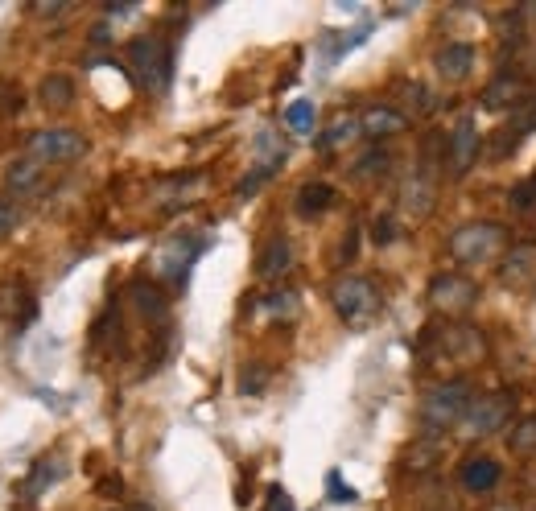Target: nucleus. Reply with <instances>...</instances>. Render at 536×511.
Instances as JSON below:
<instances>
[{"label": "nucleus", "mask_w": 536, "mask_h": 511, "mask_svg": "<svg viewBox=\"0 0 536 511\" xmlns=\"http://www.w3.org/2000/svg\"><path fill=\"white\" fill-rule=\"evenodd\" d=\"M475 58L479 54H475L471 42H450L433 54V71H438V79H446V83H466L475 71Z\"/></svg>", "instance_id": "f8f14e48"}, {"label": "nucleus", "mask_w": 536, "mask_h": 511, "mask_svg": "<svg viewBox=\"0 0 536 511\" xmlns=\"http://www.w3.org/2000/svg\"><path fill=\"white\" fill-rule=\"evenodd\" d=\"M198 252H203V240H190V235H174V240H165L161 252H157V277L165 281H186L190 264L198 260Z\"/></svg>", "instance_id": "1a4fd4ad"}, {"label": "nucleus", "mask_w": 536, "mask_h": 511, "mask_svg": "<svg viewBox=\"0 0 536 511\" xmlns=\"http://www.w3.org/2000/svg\"><path fill=\"white\" fill-rule=\"evenodd\" d=\"M264 310L273 314V318H293V314H297V293H289V289L273 293V297L264 301Z\"/></svg>", "instance_id": "cd10ccee"}, {"label": "nucleus", "mask_w": 536, "mask_h": 511, "mask_svg": "<svg viewBox=\"0 0 536 511\" xmlns=\"http://www.w3.org/2000/svg\"><path fill=\"white\" fill-rule=\"evenodd\" d=\"M429 301H433V310H442L450 318L471 314L479 301V285L471 277H462V272H442V277L429 281Z\"/></svg>", "instance_id": "423d86ee"}, {"label": "nucleus", "mask_w": 536, "mask_h": 511, "mask_svg": "<svg viewBox=\"0 0 536 511\" xmlns=\"http://www.w3.org/2000/svg\"><path fill=\"white\" fill-rule=\"evenodd\" d=\"M479 149H483V136H479L475 120H471V116H462V120L454 124V132H450V157H446V161H450V174H454V178L471 174V165H475Z\"/></svg>", "instance_id": "9d476101"}, {"label": "nucleus", "mask_w": 536, "mask_h": 511, "mask_svg": "<svg viewBox=\"0 0 536 511\" xmlns=\"http://www.w3.org/2000/svg\"><path fill=\"white\" fill-rule=\"evenodd\" d=\"M314 120H318V112H314L310 99H297V104L285 108V124H289L293 132H314Z\"/></svg>", "instance_id": "a878e982"}, {"label": "nucleus", "mask_w": 536, "mask_h": 511, "mask_svg": "<svg viewBox=\"0 0 536 511\" xmlns=\"http://www.w3.org/2000/svg\"><path fill=\"white\" fill-rule=\"evenodd\" d=\"M528 99H532V91H528V83H524L516 71H499V75L483 87V108H487V112H508V108L528 104Z\"/></svg>", "instance_id": "9b49d317"}, {"label": "nucleus", "mask_w": 536, "mask_h": 511, "mask_svg": "<svg viewBox=\"0 0 536 511\" xmlns=\"http://www.w3.org/2000/svg\"><path fill=\"white\" fill-rule=\"evenodd\" d=\"M326 487H330V499H334V503H355V487L343 483V474H339V470H330V474H326Z\"/></svg>", "instance_id": "7c9ffc66"}, {"label": "nucleus", "mask_w": 536, "mask_h": 511, "mask_svg": "<svg viewBox=\"0 0 536 511\" xmlns=\"http://www.w3.org/2000/svg\"><path fill=\"white\" fill-rule=\"evenodd\" d=\"M264 380H268V376L256 367V371H248V376L240 380V392H244V396H252V392H260V388H264Z\"/></svg>", "instance_id": "f704fd0d"}, {"label": "nucleus", "mask_w": 536, "mask_h": 511, "mask_svg": "<svg viewBox=\"0 0 536 511\" xmlns=\"http://www.w3.org/2000/svg\"><path fill=\"white\" fill-rule=\"evenodd\" d=\"M458 479H462V487L471 491V495H491L499 487V479H504V466H499L491 454H471V458L462 462Z\"/></svg>", "instance_id": "ddd939ff"}, {"label": "nucleus", "mask_w": 536, "mask_h": 511, "mask_svg": "<svg viewBox=\"0 0 536 511\" xmlns=\"http://www.w3.org/2000/svg\"><path fill=\"white\" fill-rule=\"evenodd\" d=\"M128 66H132V79H137L145 91L161 95L165 87H170V71H174V54L170 46H165L161 38H137L128 46Z\"/></svg>", "instance_id": "7ed1b4c3"}, {"label": "nucleus", "mask_w": 536, "mask_h": 511, "mask_svg": "<svg viewBox=\"0 0 536 511\" xmlns=\"http://www.w3.org/2000/svg\"><path fill=\"white\" fill-rule=\"evenodd\" d=\"M359 128L367 141H388V136H400L409 128V116L400 108H388V104H372L359 112Z\"/></svg>", "instance_id": "4468645a"}, {"label": "nucleus", "mask_w": 536, "mask_h": 511, "mask_svg": "<svg viewBox=\"0 0 536 511\" xmlns=\"http://www.w3.org/2000/svg\"><path fill=\"white\" fill-rule=\"evenodd\" d=\"M38 95H42V104H46V108H71L75 83L66 79V75H46L42 87H38Z\"/></svg>", "instance_id": "b1692460"}, {"label": "nucleus", "mask_w": 536, "mask_h": 511, "mask_svg": "<svg viewBox=\"0 0 536 511\" xmlns=\"http://www.w3.org/2000/svg\"><path fill=\"white\" fill-rule=\"evenodd\" d=\"M203 186V178L198 174H178V178H165L161 186H157V198H161V207L165 211H174V207H186V202H194L190 194Z\"/></svg>", "instance_id": "a211bd4d"}, {"label": "nucleus", "mask_w": 536, "mask_h": 511, "mask_svg": "<svg viewBox=\"0 0 536 511\" xmlns=\"http://www.w3.org/2000/svg\"><path fill=\"white\" fill-rule=\"evenodd\" d=\"M392 240H396V223L388 215H380L376 219V244H392Z\"/></svg>", "instance_id": "473e14b6"}, {"label": "nucleus", "mask_w": 536, "mask_h": 511, "mask_svg": "<svg viewBox=\"0 0 536 511\" xmlns=\"http://www.w3.org/2000/svg\"><path fill=\"white\" fill-rule=\"evenodd\" d=\"M508 202H512V211L528 215V211L536 207V174H532V178H524V182H516V186H512V194H508Z\"/></svg>", "instance_id": "bb28decb"}, {"label": "nucleus", "mask_w": 536, "mask_h": 511, "mask_svg": "<svg viewBox=\"0 0 536 511\" xmlns=\"http://www.w3.org/2000/svg\"><path fill=\"white\" fill-rule=\"evenodd\" d=\"M405 95H409V108H413V112H421V116L433 112V95H429V87H421V83H405Z\"/></svg>", "instance_id": "c756f323"}, {"label": "nucleus", "mask_w": 536, "mask_h": 511, "mask_svg": "<svg viewBox=\"0 0 536 511\" xmlns=\"http://www.w3.org/2000/svg\"><path fill=\"white\" fill-rule=\"evenodd\" d=\"M273 174H277L273 165H256L252 174H248V178H244V182L236 186V198H252V194H256V190H260V186H264L268 178H273Z\"/></svg>", "instance_id": "c85d7f7f"}, {"label": "nucleus", "mask_w": 536, "mask_h": 511, "mask_svg": "<svg viewBox=\"0 0 536 511\" xmlns=\"http://www.w3.org/2000/svg\"><path fill=\"white\" fill-rule=\"evenodd\" d=\"M355 136H363V128H359V116L355 112H343V116H334L330 124H326V132H322V149L326 153H334V149H343V145H351Z\"/></svg>", "instance_id": "6ab92c4d"}, {"label": "nucleus", "mask_w": 536, "mask_h": 511, "mask_svg": "<svg viewBox=\"0 0 536 511\" xmlns=\"http://www.w3.org/2000/svg\"><path fill=\"white\" fill-rule=\"evenodd\" d=\"M87 153V141L75 132V128H42V132H33L29 136V157L33 161H75Z\"/></svg>", "instance_id": "0eeeda50"}, {"label": "nucleus", "mask_w": 536, "mask_h": 511, "mask_svg": "<svg viewBox=\"0 0 536 511\" xmlns=\"http://www.w3.org/2000/svg\"><path fill=\"white\" fill-rule=\"evenodd\" d=\"M504 248H508V231H504V223H491V219L466 223L450 235V256L458 264H491L504 256Z\"/></svg>", "instance_id": "f03ea898"}, {"label": "nucleus", "mask_w": 536, "mask_h": 511, "mask_svg": "<svg viewBox=\"0 0 536 511\" xmlns=\"http://www.w3.org/2000/svg\"><path fill=\"white\" fill-rule=\"evenodd\" d=\"M334 207V186L330 182H306L297 190V215L301 219H318Z\"/></svg>", "instance_id": "dca6fc26"}, {"label": "nucleus", "mask_w": 536, "mask_h": 511, "mask_svg": "<svg viewBox=\"0 0 536 511\" xmlns=\"http://www.w3.org/2000/svg\"><path fill=\"white\" fill-rule=\"evenodd\" d=\"M400 207H405L409 215L425 219L433 211V178L429 169H413V174L405 178V186H400Z\"/></svg>", "instance_id": "2eb2a0df"}, {"label": "nucleus", "mask_w": 536, "mask_h": 511, "mask_svg": "<svg viewBox=\"0 0 536 511\" xmlns=\"http://www.w3.org/2000/svg\"><path fill=\"white\" fill-rule=\"evenodd\" d=\"M508 446H512V454H536V413L516 421V429L508 433Z\"/></svg>", "instance_id": "393cba45"}, {"label": "nucleus", "mask_w": 536, "mask_h": 511, "mask_svg": "<svg viewBox=\"0 0 536 511\" xmlns=\"http://www.w3.org/2000/svg\"><path fill=\"white\" fill-rule=\"evenodd\" d=\"M532 264H536V248H532V244L512 248V252L504 256V268H499V281H504V285L528 281V277H532Z\"/></svg>", "instance_id": "aec40b11"}, {"label": "nucleus", "mask_w": 536, "mask_h": 511, "mask_svg": "<svg viewBox=\"0 0 536 511\" xmlns=\"http://www.w3.org/2000/svg\"><path fill=\"white\" fill-rule=\"evenodd\" d=\"M512 421V400L504 392H487V396H475L471 408H466V417H462V437H491L499 429H508Z\"/></svg>", "instance_id": "39448f33"}, {"label": "nucleus", "mask_w": 536, "mask_h": 511, "mask_svg": "<svg viewBox=\"0 0 536 511\" xmlns=\"http://www.w3.org/2000/svg\"><path fill=\"white\" fill-rule=\"evenodd\" d=\"M289 264H293V248H289L285 235H277V240H268V248L260 252L256 272L264 281H277V277H285V272H289Z\"/></svg>", "instance_id": "f3484780"}, {"label": "nucleus", "mask_w": 536, "mask_h": 511, "mask_svg": "<svg viewBox=\"0 0 536 511\" xmlns=\"http://www.w3.org/2000/svg\"><path fill=\"white\" fill-rule=\"evenodd\" d=\"M330 301H334V314H339L347 326L372 322L376 310H380V293H376V285L367 281V277H343V281H334Z\"/></svg>", "instance_id": "20e7f679"}, {"label": "nucleus", "mask_w": 536, "mask_h": 511, "mask_svg": "<svg viewBox=\"0 0 536 511\" xmlns=\"http://www.w3.org/2000/svg\"><path fill=\"white\" fill-rule=\"evenodd\" d=\"M471 384L466 380H446L438 388H429V396L421 400V425H425V437H438L446 433L450 425H458L471 408Z\"/></svg>", "instance_id": "f257e3e1"}, {"label": "nucleus", "mask_w": 536, "mask_h": 511, "mask_svg": "<svg viewBox=\"0 0 536 511\" xmlns=\"http://www.w3.org/2000/svg\"><path fill=\"white\" fill-rule=\"evenodd\" d=\"M392 169V153L388 149H367L355 165H351V178L355 182H376V178H384Z\"/></svg>", "instance_id": "412c9836"}, {"label": "nucleus", "mask_w": 536, "mask_h": 511, "mask_svg": "<svg viewBox=\"0 0 536 511\" xmlns=\"http://www.w3.org/2000/svg\"><path fill=\"white\" fill-rule=\"evenodd\" d=\"M5 182H9L13 194H29L33 186L42 182V161H33V157L13 161V165H9V174H5Z\"/></svg>", "instance_id": "4be33fe9"}, {"label": "nucleus", "mask_w": 536, "mask_h": 511, "mask_svg": "<svg viewBox=\"0 0 536 511\" xmlns=\"http://www.w3.org/2000/svg\"><path fill=\"white\" fill-rule=\"evenodd\" d=\"M268 511H297V507H293V499L281 487H273V491H268Z\"/></svg>", "instance_id": "72a5a7b5"}, {"label": "nucleus", "mask_w": 536, "mask_h": 511, "mask_svg": "<svg viewBox=\"0 0 536 511\" xmlns=\"http://www.w3.org/2000/svg\"><path fill=\"white\" fill-rule=\"evenodd\" d=\"M528 132H536V95L528 99V104H520L516 108V116L499 128L495 136H491V145H487V157L491 161H504V157H512L520 145H524V136Z\"/></svg>", "instance_id": "6e6552de"}, {"label": "nucleus", "mask_w": 536, "mask_h": 511, "mask_svg": "<svg viewBox=\"0 0 536 511\" xmlns=\"http://www.w3.org/2000/svg\"><path fill=\"white\" fill-rule=\"evenodd\" d=\"M132 305H137L149 322H165V314H170V301H165L153 285H132Z\"/></svg>", "instance_id": "5701e85b"}, {"label": "nucleus", "mask_w": 536, "mask_h": 511, "mask_svg": "<svg viewBox=\"0 0 536 511\" xmlns=\"http://www.w3.org/2000/svg\"><path fill=\"white\" fill-rule=\"evenodd\" d=\"M17 223H21V211L13 207V202H5V198H0V235L17 231Z\"/></svg>", "instance_id": "2f4dec72"}]
</instances>
